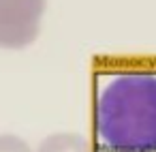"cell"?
<instances>
[{
  "mask_svg": "<svg viewBox=\"0 0 156 152\" xmlns=\"http://www.w3.org/2000/svg\"><path fill=\"white\" fill-rule=\"evenodd\" d=\"M0 152H32V148L15 133H0Z\"/></svg>",
  "mask_w": 156,
  "mask_h": 152,
  "instance_id": "4",
  "label": "cell"
},
{
  "mask_svg": "<svg viewBox=\"0 0 156 152\" xmlns=\"http://www.w3.org/2000/svg\"><path fill=\"white\" fill-rule=\"evenodd\" d=\"M34 152H96V148H92V143L79 133L60 131L47 135Z\"/></svg>",
  "mask_w": 156,
  "mask_h": 152,
  "instance_id": "3",
  "label": "cell"
},
{
  "mask_svg": "<svg viewBox=\"0 0 156 152\" xmlns=\"http://www.w3.org/2000/svg\"><path fill=\"white\" fill-rule=\"evenodd\" d=\"M92 120L101 152H156V71L113 73L96 92Z\"/></svg>",
  "mask_w": 156,
  "mask_h": 152,
  "instance_id": "1",
  "label": "cell"
},
{
  "mask_svg": "<svg viewBox=\"0 0 156 152\" xmlns=\"http://www.w3.org/2000/svg\"><path fill=\"white\" fill-rule=\"evenodd\" d=\"M47 0H0V49L30 47L43 28Z\"/></svg>",
  "mask_w": 156,
  "mask_h": 152,
  "instance_id": "2",
  "label": "cell"
}]
</instances>
